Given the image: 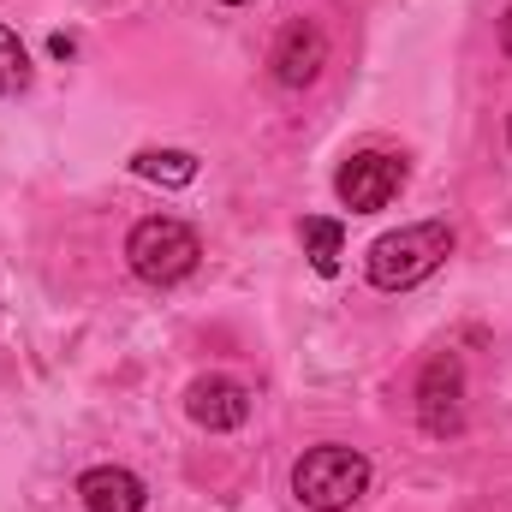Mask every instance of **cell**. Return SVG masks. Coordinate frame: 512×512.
Wrapping results in <instances>:
<instances>
[{
  "label": "cell",
  "instance_id": "11",
  "mask_svg": "<svg viewBox=\"0 0 512 512\" xmlns=\"http://www.w3.org/2000/svg\"><path fill=\"white\" fill-rule=\"evenodd\" d=\"M30 84V54H24V42L0 24V96H18Z\"/></svg>",
  "mask_w": 512,
  "mask_h": 512
},
{
  "label": "cell",
  "instance_id": "5",
  "mask_svg": "<svg viewBox=\"0 0 512 512\" xmlns=\"http://www.w3.org/2000/svg\"><path fill=\"white\" fill-rule=\"evenodd\" d=\"M399 185H405V161H399V155H382V149H364V155H352V161L334 173V191H340V203H346L352 215L387 209V203L399 197Z\"/></svg>",
  "mask_w": 512,
  "mask_h": 512
},
{
  "label": "cell",
  "instance_id": "3",
  "mask_svg": "<svg viewBox=\"0 0 512 512\" xmlns=\"http://www.w3.org/2000/svg\"><path fill=\"white\" fill-rule=\"evenodd\" d=\"M197 233L185 227V221H173V215H149V221H137L126 239V262L137 280H149V286H173V280H185L191 268H197Z\"/></svg>",
  "mask_w": 512,
  "mask_h": 512
},
{
  "label": "cell",
  "instance_id": "6",
  "mask_svg": "<svg viewBox=\"0 0 512 512\" xmlns=\"http://www.w3.org/2000/svg\"><path fill=\"white\" fill-rule=\"evenodd\" d=\"M268 66H274V84H286V90H304V84H316V72L328 66V36H322L310 18H292V24L274 36V54H268Z\"/></svg>",
  "mask_w": 512,
  "mask_h": 512
},
{
  "label": "cell",
  "instance_id": "2",
  "mask_svg": "<svg viewBox=\"0 0 512 512\" xmlns=\"http://www.w3.org/2000/svg\"><path fill=\"white\" fill-rule=\"evenodd\" d=\"M364 489H370V459H364L358 447L328 441V447H310V453L292 465V495H298L310 512L358 507V501H364Z\"/></svg>",
  "mask_w": 512,
  "mask_h": 512
},
{
  "label": "cell",
  "instance_id": "1",
  "mask_svg": "<svg viewBox=\"0 0 512 512\" xmlns=\"http://www.w3.org/2000/svg\"><path fill=\"white\" fill-rule=\"evenodd\" d=\"M447 256H453V227L447 221H417V227L382 233L364 256V274H370L376 292H405V286L429 280Z\"/></svg>",
  "mask_w": 512,
  "mask_h": 512
},
{
  "label": "cell",
  "instance_id": "12",
  "mask_svg": "<svg viewBox=\"0 0 512 512\" xmlns=\"http://www.w3.org/2000/svg\"><path fill=\"white\" fill-rule=\"evenodd\" d=\"M501 54L512 60V6H507V18H501Z\"/></svg>",
  "mask_w": 512,
  "mask_h": 512
},
{
  "label": "cell",
  "instance_id": "4",
  "mask_svg": "<svg viewBox=\"0 0 512 512\" xmlns=\"http://www.w3.org/2000/svg\"><path fill=\"white\" fill-rule=\"evenodd\" d=\"M417 423H423V435H459V423H465V364H459V352H441V358L423 364Z\"/></svg>",
  "mask_w": 512,
  "mask_h": 512
},
{
  "label": "cell",
  "instance_id": "13",
  "mask_svg": "<svg viewBox=\"0 0 512 512\" xmlns=\"http://www.w3.org/2000/svg\"><path fill=\"white\" fill-rule=\"evenodd\" d=\"M221 6H251V0H221Z\"/></svg>",
  "mask_w": 512,
  "mask_h": 512
},
{
  "label": "cell",
  "instance_id": "7",
  "mask_svg": "<svg viewBox=\"0 0 512 512\" xmlns=\"http://www.w3.org/2000/svg\"><path fill=\"white\" fill-rule=\"evenodd\" d=\"M185 411H191V423L227 435V429H239L251 417V387L233 382V376H203V382H191V393H185Z\"/></svg>",
  "mask_w": 512,
  "mask_h": 512
},
{
  "label": "cell",
  "instance_id": "9",
  "mask_svg": "<svg viewBox=\"0 0 512 512\" xmlns=\"http://www.w3.org/2000/svg\"><path fill=\"white\" fill-rule=\"evenodd\" d=\"M298 233H304V256H310V268H316V274H340V256H346V233H340V221L310 215Z\"/></svg>",
  "mask_w": 512,
  "mask_h": 512
},
{
  "label": "cell",
  "instance_id": "8",
  "mask_svg": "<svg viewBox=\"0 0 512 512\" xmlns=\"http://www.w3.org/2000/svg\"><path fill=\"white\" fill-rule=\"evenodd\" d=\"M78 495H84V507L90 512H143V477L126 471V465H96V471H84L78 477Z\"/></svg>",
  "mask_w": 512,
  "mask_h": 512
},
{
  "label": "cell",
  "instance_id": "10",
  "mask_svg": "<svg viewBox=\"0 0 512 512\" xmlns=\"http://www.w3.org/2000/svg\"><path fill=\"white\" fill-rule=\"evenodd\" d=\"M131 167H137V179H155V185H191L197 179V161L185 149H143Z\"/></svg>",
  "mask_w": 512,
  "mask_h": 512
}]
</instances>
